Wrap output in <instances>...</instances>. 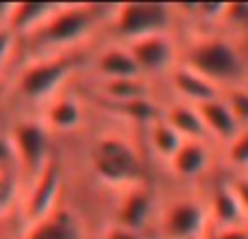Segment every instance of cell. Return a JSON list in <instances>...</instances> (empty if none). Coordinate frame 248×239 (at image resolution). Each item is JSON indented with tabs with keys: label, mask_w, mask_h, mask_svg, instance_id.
<instances>
[{
	"label": "cell",
	"mask_w": 248,
	"mask_h": 239,
	"mask_svg": "<svg viewBox=\"0 0 248 239\" xmlns=\"http://www.w3.org/2000/svg\"><path fill=\"white\" fill-rule=\"evenodd\" d=\"M157 209H159V200L155 189L148 183L133 185V187L122 189L120 202H118L116 209V222L113 224H120V226L133 228V231L148 235L155 218H157Z\"/></svg>",
	"instance_id": "ba28073f"
},
{
	"label": "cell",
	"mask_w": 248,
	"mask_h": 239,
	"mask_svg": "<svg viewBox=\"0 0 248 239\" xmlns=\"http://www.w3.org/2000/svg\"><path fill=\"white\" fill-rule=\"evenodd\" d=\"M209 228H229V226H244L248 224L244 209L237 200L235 192L229 185V179H220L202 192Z\"/></svg>",
	"instance_id": "30bf717a"
},
{
	"label": "cell",
	"mask_w": 248,
	"mask_h": 239,
	"mask_svg": "<svg viewBox=\"0 0 248 239\" xmlns=\"http://www.w3.org/2000/svg\"><path fill=\"white\" fill-rule=\"evenodd\" d=\"M181 63L196 70L220 90L244 85L248 78V50L240 46L237 37L222 30L192 33V37L181 42Z\"/></svg>",
	"instance_id": "6da1fadb"
},
{
	"label": "cell",
	"mask_w": 248,
	"mask_h": 239,
	"mask_svg": "<svg viewBox=\"0 0 248 239\" xmlns=\"http://www.w3.org/2000/svg\"><path fill=\"white\" fill-rule=\"evenodd\" d=\"M105 239H148V235H144L140 231H133V228L120 226V224H111L105 231Z\"/></svg>",
	"instance_id": "f1b7e54d"
},
{
	"label": "cell",
	"mask_w": 248,
	"mask_h": 239,
	"mask_svg": "<svg viewBox=\"0 0 248 239\" xmlns=\"http://www.w3.org/2000/svg\"><path fill=\"white\" fill-rule=\"evenodd\" d=\"M163 120L179 133L183 139H198V141H211L207 135V128L202 124V118L198 113V107L181 100H168L163 103ZM214 144V141H211ZM216 146V144H214Z\"/></svg>",
	"instance_id": "2e32d148"
},
{
	"label": "cell",
	"mask_w": 248,
	"mask_h": 239,
	"mask_svg": "<svg viewBox=\"0 0 248 239\" xmlns=\"http://www.w3.org/2000/svg\"><path fill=\"white\" fill-rule=\"evenodd\" d=\"M16 37H17V35L13 33L11 29L0 26V70L4 68V63H7L9 57H11L13 46H16Z\"/></svg>",
	"instance_id": "83f0119b"
},
{
	"label": "cell",
	"mask_w": 248,
	"mask_h": 239,
	"mask_svg": "<svg viewBox=\"0 0 248 239\" xmlns=\"http://www.w3.org/2000/svg\"><path fill=\"white\" fill-rule=\"evenodd\" d=\"M244 87H246V90H248V78H246V81H244Z\"/></svg>",
	"instance_id": "1f68e13d"
},
{
	"label": "cell",
	"mask_w": 248,
	"mask_h": 239,
	"mask_svg": "<svg viewBox=\"0 0 248 239\" xmlns=\"http://www.w3.org/2000/svg\"><path fill=\"white\" fill-rule=\"evenodd\" d=\"M11 7L13 4H0V26H7L9 15H11Z\"/></svg>",
	"instance_id": "4dcf8cb0"
},
{
	"label": "cell",
	"mask_w": 248,
	"mask_h": 239,
	"mask_svg": "<svg viewBox=\"0 0 248 239\" xmlns=\"http://www.w3.org/2000/svg\"><path fill=\"white\" fill-rule=\"evenodd\" d=\"M113 4H59L52 17L35 33L39 46L63 50L81 44L96 29L98 22H109Z\"/></svg>",
	"instance_id": "277c9868"
},
{
	"label": "cell",
	"mask_w": 248,
	"mask_h": 239,
	"mask_svg": "<svg viewBox=\"0 0 248 239\" xmlns=\"http://www.w3.org/2000/svg\"><path fill=\"white\" fill-rule=\"evenodd\" d=\"M26 239H83V228L72 211L57 207L50 215L31 224Z\"/></svg>",
	"instance_id": "e0dca14e"
},
{
	"label": "cell",
	"mask_w": 248,
	"mask_h": 239,
	"mask_svg": "<svg viewBox=\"0 0 248 239\" xmlns=\"http://www.w3.org/2000/svg\"><path fill=\"white\" fill-rule=\"evenodd\" d=\"M209 231L202 194H174L159 202L150 239H205Z\"/></svg>",
	"instance_id": "5b68a950"
},
{
	"label": "cell",
	"mask_w": 248,
	"mask_h": 239,
	"mask_svg": "<svg viewBox=\"0 0 248 239\" xmlns=\"http://www.w3.org/2000/svg\"><path fill=\"white\" fill-rule=\"evenodd\" d=\"M74 59L68 55H55L29 65L20 76V94L35 103L52 98L74 72Z\"/></svg>",
	"instance_id": "52a82bcc"
},
{
	"label": "cell",
	"mask_w": 248,
	"mask_h": 239,
	"mask_svg": "<svg viewBox=\"0 0 248 239\" xmlns=\"http://www.w3.org/2000/svg\"><path fill=\"white\" fill-rule=\"evenodd\" d=\"M116 113L122 120L131 122L133 126H140L141 131H146L148 126H153L157 120H161L163 116V103H159L155 96H144V98L131 100V103L118 105Z\"/></svg>",
	"instance_id": "44dd1931"
},
{
	"label": "cell",
	"mask_w": 248,
	"mask_h": 239,
	"mask_svg": "<svg viewBox=\"0 0 248 239\" xmlns=\"http://www.w3.org/2000/svg\"><path fill=\"white\" fill-rule=\"evenodd\" d=\"M222 161L229 174H248V128H242L222 148Z\"/></svg>",
	"instance_id": "603a6c76"
},
{
	"label": "cell",
	"mask_w": 248,
	"mask_h": 239,
	"mask_svg": "<svg viewBox=\"0 0 248 239\" xmlns=\"http://www.w3.org/2000/svg\"><path fill=\"white\" fill-rule=\"evenodd\" d=\"M205 239H248V224L229 228H209Z\"/></svg>",
	"instance_id": "4316f807"
},
{
	"label": "cell",
	"mask_w": 248,
	"mask_h": 239,
	"mask_svg": "<svg viewBox=\"0 0 248 239\" xmlns=\"http://www.w3.org/2000/svg\"><path fill=\"white\" fill-rule=\"evenodd\" d=\"M144 133H146V139H148L150 154H153L155 159H159L163 165L174 157V152L181 148V144L185 141L183 137H181L163 118L157 120V122H155L153 126L146 128Z\"/></svg>",
	"instance_id": "ffe728a7"
},
{
	"label": "cell",
	"mask_w": 248,
	"mask_h": 239,
	"mask_svg": "<svg viewBox=\"0 0 248 239\" xmlns=\"http://www.w3.org/2000/svg\"><path fill=\"white\" fill-rule=\"evenodd\" d=\"M163 81H166L168 87H170L172 98L181 100V103L194 105V107L218 98L220 91H222L216 83H211L209 78H205L202 74H198L196 70L187 68V65L181 63V61Z\"/></svg>",
	"instance_id": "7c38bea8"
},
{
	"label": "cell",
	"mask_w": 248,
	"mask_h": 239,
	"mask_svg": "<svg viewBox=\"0 0 248 239\" xmlns=\"http://www.w3.org/2000/svg\"><path fill=\"white\" fill-rule=\"evenodd\" d=\"M229 185L235 192L237 200H240L242 209H244V215L248 220V174H229Z\"/></svg>",
	"instance_id": "484cf974"
},
{
	"label": "cell",
	"mask_w": 248,
	"mask_h": 239,
	"mask_svg": "<svg viewBox=\"0 0 248 239\" xmlns=\"http://www.w3.org/2000/svg\"><path fill=\"white\" fill-rule=\"evenodd\" d=\"M220 96L229 105L235 120L242 124V128H248V90L246 87L244 85L227 87V90L220 91Z\"/></svg>",
	"instance_id": "cb8c5ba5"
},
{
	"label": "cell",
	"mask_w": 248,
	"mask_h": 239,
	"mask_svg": "<svg viewBox=\"0 0 248 239\" xmlns=\"http://www.w3.org/2000/svg\"><path fill=\"white\" fill-rule=\"evenodd\" d=\"M13 148L22 167L31 176H37L48 165V128L39 122H22L13 131Z\"/></svg>",
	"instance_id": "9c48e42d"
},
{
	"label": "cell",
	"mask_w": 248,
	"mask_h": 239,
	"mask_svg": "<svg viewBox=\"0 0 248 239\" xmlns=\"http://www.w3.org/2000/svg\"><path fill=\"white\" fill-rule=\"evenodd\" d=\"M59 4H13L7 29L16 35H35L57 11Z\"/></svg>",
	"instance_id": "ac0fdd59"
},
{
	"label": "cell",
	"mask_w": 248,
	"mask_h": 239,
	"mask_svg": "<svg viewBox=\"0 0 248 239\" xmlns=\"http://www.w3.org/2000/svg\"><path fill=\"white\" fill-rule=\"evenodd\" d=\"M109 29L113 33V42L131 44L135 39L150 37L161 33H176L181 20L176 4L168 2H128L113 4Z\"/></svg>",
	"instance_id": "3957f363"
},
{
	"label": "cell",
	"mask_w": 248,
	"mask_h": 239,
	"mask_svg": "<svg viewBox=\"0 0 248 239\" xmlns=\"http://www.w3.org/2000/svg\"><path fill=\"white\" fill-rule=\"evenodd\" d=\"M13 157H16V148H13V141L0 135V165L9 163Z\"/></svg>",
	"instance_id": "f546056e"
},
{
	"label": "cell",
	"mask_w": 248,
	"mask_h": 239,
	"mask_svg": "<svg viewBox=\"0 0 248 239\" xmlns=\"http://www.w3.org/2000/svg\"><path fill=\"white\" fill-rule=\"evenodd\" d=\"M214 148L211 141L185 139L174 157L166 163V170L183 183H196L201 180L214 165Z\"/></svg>",
	"instance_id": "8fae6325"
},
{
	"label": "cell",
	"mask_w": 248,
	"mask_h": 239,
	"mask_svg": "<svg viewBox=\"0 0 248 239\" xmlns=\"http://www.w3.org/2000/svg\"><path fill=\"white\" fill-rule=\"evenodd\" d=\"M96 74L100 81H116V78H137L141 76L133 55L124 44L111 42L98 52L94 61ZM146 78V76H144Z\"/></svg>",
	"instance_id": "9a60e30c"
},
{
	"label": "cell",
	"mask_w": 248,
	"mask_h": 239,
	"mask_svg": "<svg viewBox=\"0 0 248 239\" xmlns=\"http://www.w3.org/2000/svg\"><path fill=\"white\" fill-rule=\"evenodd\" d=\"M198 113L202 118V124L207 128V135L214 141L218 148H222L224 144L233 139L237 133L242 131V124L235 120V116L231 113L229 105L222 100V96L209 100V103L198 105Z\"/></svg>",
	"instance_id": "5bb4252c"
},
{
	"label": "cell",
	"mask_w": 248,
	"mask_h": 239,
	"mask_svg": "<svg viewBox=\"0 0 248 239\" xmlns=\"http://www.w3.org/2000/svg\"><path fill=\"white\" fill-rule=\"evenodd\" d=\"M61 170L55 163H48L37 176L31 187L29 200H26V220L31 224L44 220L57 209V198L61 194Z\"/></svg>",
	"instance_id": "4fadbf2b"
},
{
	"label": "cell",
	"mask_w": 248,
	"mask_h": 239,
	"mask_svg": "<svg viewBox=\"0 0 248 239\" xmlns=\"http://www.w3.org/2000/svg\"><path fill=\"white\" fill-rule=\"evenodd\" d=\"M46 122L55 131H74L77 126H81L83 122V107L74 96H61L55 98L48 107Z\"/></svg>",
	"instance_id": "7402d4cb"
},
{
	"label": "cell",
	"mask_w": 248,
	"mask_h": 239,
	"mask_svg": "<svg viewBox=\"0 0 248 239\" xmlns=\"http://www.w3.org/2000/svg\"><path fill=\"white\" fill-rule=\"evenodd\" d=\"M133 55L141 76L148 81L166 78L181 61V42L176 33H161L124 44Z\"/></svg>",
	"instance_id": "8992f818"
},
{
	"label": "cell",
	"mask_w": 248,
	"mask_h": 239,
	"mask_svg": "<svg viewBox=\"0 0 248 239\" xmlns=\"http://www.w3.org/2000/svg\"><path fill=\"white\" fill-rule=\"evenodd\" d=\"M16 192H17V183L9 172L0 170V215L7 213L9 207L16 200Z\"/></svg>",
	"instance_id": "d4e9b609"
},
{
	"label": "cell",
	"mask_w": 248,
	"mask_h": 239,
	"mask_svg": "<svg viewBox=\"0 0 248 239\" xmlns=\"http://www.w3.org/2000/svg\"><path fill=\"white\" fill-rule=\"evenodd\" d=\"M100 94L105 96L109 105L118 107V105L131 103V100L144 98V96H153V87H150L148 78L144 76L116 78V81H100Z\"/></svg>",
	"instance_id": "d6986e66"
},
{
	"label": "cell",
	"mask_w": 248,
	"mask_h": 239,
	"mask_svg": "<svg viewBox=\"0 0 248 239\" xmlns=\"http://www.w3.org/2000/svg\"><path fill=\"white\" fill-rule=\"evenodd\" d=\"M92 165L100 180L113 187H133L148 183L146 180V163L140 148L131 141V137L120 133H107L98 137L92 152Z\"/></svg>",
	"instance_id": "7a4b0ae2"
}]
</instances>
